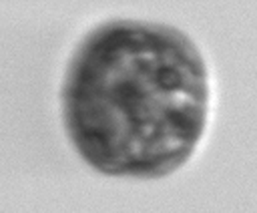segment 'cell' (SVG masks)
Masks as SVG:
<instances>
[{
	"label": "cell",
	"instance_id": "6da1fadb",
	"mask_svg": "<svg viewBox=\"0 0 257 213\" xmlns=\"http://www.w3.org/2000/svg\"><path fill=\"white\" fill-rule=\"evenodd\" d=\"M100 36L114 60L94 34L76 60L68 109H114L68 115L72 135L126 111L80 145L84 157L108 173H147L179 163L203 123L205 86L195 50L167 30L108 28Z\"/></svg>",
	"mask_w": 257,
	"mask_h": 213
}]
</instances>
